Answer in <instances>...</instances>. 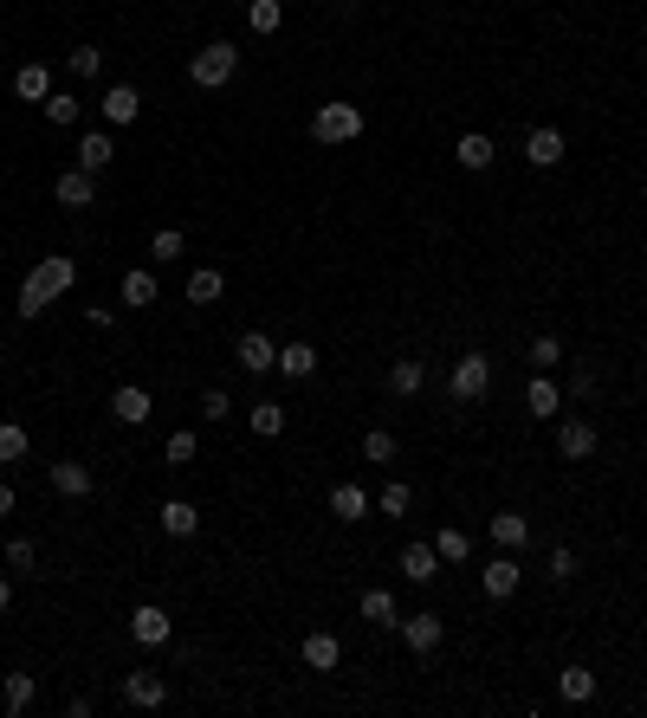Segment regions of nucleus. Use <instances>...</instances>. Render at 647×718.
<instances>
[{
	"mask_svg": "<svg viewBox=\"0 0 647 718\" xmlns=\"http://www.w3.org/2000/svg\"><path fill=\"white\" fill-rule=\"evenodd\" d=\"M52 195H59V207H91V201H98V175L65 169L59 182H52Z\"/></svg>",
	"mask_w": 647,
	"mask_h": 718,
	"instance_id": "nucleus-13",
	"label": "nucleus"
},
{
	"mask_svg": "<svg viewBox=\"0 0 647 718\" xmlns=\"http://www.w3.org/2000/svg\"><path fill=\"white\" fill-rule=\"evenodd\" d=\"M195 447H201V440L188 434V427H175V434H169V460H175V466H188V460H195Z\"/></svg>",
	"mask_w": 647,
	"mask_h": 718,
	"instance_id": "nucleus-44",
	"label": "nucleus"
},
{
	"mask_svg": "<svg viewBox=\"0 0 647 718\" xmlns=\"http://www.w3.org/2000/svg\"><path fill=\"white\" fill-rule=\"evenodd\" d=\"M382 518H408V505H415V486H402V479H395V486H382Z\"/></svg>",
	"mask_w": 647,
	"mask_h": 718,
	"instance_id": "nucleus-38",
	"label": "nucleus"
},
{
	"mask_svg": "<svg viewBox=\"0 0 647 718\" xmlns=\"http://www.w3.org/2000/svg\"><path fill=\"white\" fill-rule=\"evenodd\" d=\"M7 596H13V589H7V576H0V609H7Z\"/></svg>",
	"mask_w": 647,
	"mask_h": 718,
	"instance_id": "nucleus-49",
	"label": "nucleus"
},
{
	"mask_svg": "<svg viewBox=\"0 0 647 718\" xmlns=\"http://www.w3.org/2000/svg\"><path fill=\"white\" fill-rule=\"evenodd\" d=\"M356 609H363V621H376V628H402V615H395V596L389 589H363V602H356Z\"/></svg>",
	"mask_w": 647,
	"mask_h": 718,
	"instance_id": "nucleus-25",
	"label": "nucleus"
},
{
	"mask_svg": "<svg viewBox=\"0 0 647 718\" xmlns=\"http://www.w3.org/2000/svg\"><path fill=\"white\" fill-rule=\"evenodd\" d=\"M46 479H52V492H59V499H91V486H98V473H91L85 460H59Z\"/></svg>",
	"mask_w": 647,
	"mask_h": 718,
	"instance_id": "nucleus-9",
	"label": "nucleus"
},
{
	"mask_svg": "<svg viewBox=\"0 0 647 718\" xmlns=\"http://www.w3.org/2000/svg\"><path fill=\"white\" fill-rule=\"evenodd\" d=\"M570 395H576V402H589V395H596V369H576V376H570Z\"/></svg>",
	"mask_w": 647,
	"mask_h": 718,
	"instance_id": "nucleus-46",
	"label": "nucleus"
},
{
	"mask_svg": "<svg viewBox=\"0 0 647 718\" xmlns=\"http://www.w3.org/2000/svg\"><path fill=\"white\" fill-rule=\"evenodd\" d=\"M26 447H33V440H26V427H20V421H0V466H20Z\"/></svg>",
	"mask_w": 647,
	"mask_h": 718,
	"instance_id": "nucleus-34",
	"label": "nucleus"
},
{
	"mask_svg": "<svg viewBox=\"0 0 647 718\" xmlns=\"http://www.w3.org/2000/svg\"><path fill=\"white\" fill-rule=\"evenodd\" d=\"M110 414H117L123 427H143L149 414H156V402H149V389H136V382H123V389L110 395Z\"/></svg>",
	"mask_w": 647,
	"mask_h": 718,
	"instance_id": "nucleus-11",
	"label": "nucleus"
},
{
	"mask_svg": "<svg viewBox=\"0 0 647 718\" xmlns=\"http://www.w3.org/2000/svg\"><path fill=\"white\" fill-rule=\"evenodd\" d=\"M110 162H117V143H110V130H91L85 143H78V169H85V175H104Z\"/></svg>",
	"mask_w": 647,
	"mask_h": 718,
	"instance_id": "nucleus-18",
	"label": "nucleus"
},
{
	"mask_svg": "<svg viewBox=\"0 0 647 718\" xmlns=\"http://www.w3.org/2000/svg\"><path fill=\"white\" fill-rule=\"evenodd\" d=\"M453 162H460V169H492V136L466 130L460 143H453Z\"/></svg>",
	"mask_w": 647,
	"mask_h": 718,
	"instance_id": "nucleus-27",
	"label": "nucleus"
},
{
	"mask_svg": "<svg viewBox=\"0 0 647 718\" xmlns=\"http://www.w3.org/2000/svg\"><path fill=\"white\" fill-rule=\"evenodd\" d=\"M525 408H531V421H550V414L563 408V389H557V382L544 376V369L531 376V389H525Z\"/></svg>",
	"mask_w": 647,
	"mask_h": 718,
	"instance_id": "nucleus-21",
	"label": "nucleus"
},
{
	"mask_svg": "<svg viewBox=\"0 0 647 718\" xmlns=\"http://www.w3.org/2000/svg\"><path fill=\"white\" fill-rule=\"evenodd\" d=\"M85 324L91 330H110V324H117V311H110V305H85Z\"/></svg>",
	"mask_w": 647,
	"mask_h": 718,
	"instance_id": "nucleus-47",
	"label": "nucleus"
},
{
	"mask_svg": "<svg viewBox=\"0 0 647 718\" xmlns=\"http://www.w3.org/2000/svg\"><path fill=\"white\" fill-rule=\"evenodd\" d=\"M201 414H208V421H220V414H233V395H227V389H208V395H201Z\"/></svg>",
	"mask_w": 647,
	"mask_h": 718,
	"instance_id": "nucleus-45",
	"label": "nucleus"
},
{
	"mask_svg": "<svg viewBox=\"0 0 647 718\" xmlns=\"http://www.w3.org/2000/svg\"><path fill=\"white\" fill-rule=\"evenodd\" d=\"M492 544H499V550H525L531 544V518L499 512V518H492Z\"/></svg>",
	"mask_w": 647,
	"mask_h": 718,
	"instance_id": "nucleus-26",
	"label": "nucleus"
},
{
	"mask_svg": "<svg viewBox=\"0 0 647 718\" xmlns=\"http://www.w3.org/2000/svg\"><path fill=\"white\" fill-rule=\"evenodd\" d=\"M434 550H440V563H466V557H473V537H466V531H453V524H447V531L434 537Z\"/></svg>",
	"mask_w": 647,
	"mask_h": 718,
	"instance_id": "nucleus-37",
	"label": "nucleus"
},
{
	"mask_svg": "<svg viewBox=\"0 0 647 718\" xmlns=\"http://www.w3.org/2000/svg\"><path fill=\"white\" fill-rule=\"evenodd\" d=\"M330 518L363 524V518H369V492H363V486H350V479H343V486H330Z\"/></svg>",
	"mask_w": 647,
	"mask_h": 718,
	"instance_id": "nucleus-16",
	"label": "nucleus"
},
{
	"mask_svg": "<svg viewBox=\"0 0 647 718\" xmlns=\"http://www.w3.org/2000/svg\"><path fill=\"white\" fill-rule=\"evenodd\" d=\"M123 305H130V311L156 305V272H143V266H136V272H123Z\"/></svg>",
	"mask_w": 647,
	"mask_h": 718,
	"instance_id": "nucleus-31",
	"label": "nucleus"
},
{
	"mask_svg": "<svg viewBox=\"0 0 647 718\" xmlns=\"http://www.w3.org/2000/svg\"><path fill=\"white\" fill-rule=\"evenodd\" d=\"M279 376L285 382H311L318 376V350H311V343H285L279 350Z\"/></svg>",
	"mask_w": 647,
	"mask_h": 718,
	"instance_id": "nucleus-20",
	"label": "nucleus"
},
{
	"mask_svg": "<svg viewBox=\"0 0 647 718\" xmlns=\"http://www.w3.org/2000/svg\"><path fill=\"white\" fill-rule=\"evenodd\" d=\"M486 389H492V363H486V350H466L460 363L447 369V395H453V402H479Z\"/></svg>",
	"mask_w": 647,
	"mask_h": 718,
	"instance_id": "nucleus-3",
	"label": "nucleus"
},
{
	"mask_svg": "<svg viewBox=\"0 0 647 718\" xmlns=\"http://www.w3.org/2000/svg\"><path fill=\"white\" fill-rule=\"evenodd\" d=\"M518 583H525V563L512 557V550H499V557L479 570V589H486L492 602H505V596H518Z\"/></svg>",
	"mask_w": 647,
	"mask_h": 718,
	"instance_id": "nucleus-5",
	"label": "nucleus"
},
{
	"mask_svg": "<svg viewBox=\"0 0 647 718\" xmlns=\"http://www.w3.org/2000/svg\"><path fill=\"white\" fill-rule=\"evenodd\" d=\"M13 98H26V104H46L52 98V72H46V65H20V72H13Z\"/></svg>",
	"mask_w": 647,
	"mask_h": 718,
	"instance_id": "nucleus-19",
	"label": "nucleus"
},
{
	"mask_svg": "<svg viewBox=\"0 0 647 718\" xmlns=\"http://www.w3.org/2000/svg\"><path fill=\"white\" fill-rule=\"evenodd\" d=\"M65 65H72L78 78H98V72H104V52H98V46H78V52H72Z\"/></svg>",
	"mask_w": 647,
	"mask_h": 718,
	"instance_id": "nucleus-42",
	"label": "nucleus"
},
{
	"mask_svg": "<svg viewBox=\"0 0 647 718\" xmlns=\"http://www.w3.org/2000/svg\"><path fill=\"white\" fill-rule=\"evenodd\" d=\"M246 26H253V33H279L285 26V0H253V7H246Z\"/></svg>",
	"mask_w": 647,
	"mask_h": 718,
	"instance_id": "nucleus-33",
	"label": "nucleus"
},
{
	"mask_svg": "<svg viewBox=\"0 0 647 718\" xmlns=\"http://www.w3.org/2000/svg\"><path fill=\"white\" fill-rule=\"evenodd\" d=\"M39 110H46V123H59V130H65V123H78V98H72V91H52Z\"/></svg>",
	"mask_w": 647,
	"mask_h": 718,
	"instance_id": "nucleus-39",
	"label": "nucleus"
},
{
	"mask_svg": "<svg viewBox=\"0 0 647 718\" xmlns=\"http://www.w3.org/2000/svg\"><path fill=\"white\" fill-rule=\"evenodd\" d=\"M0 699H7V712L20 718V712H26V706L39 699V680H33V673H7V686H0Z\"/></svg>",
	"mask_w": 647,
	"mask_h": 718,
	"instance_id": "nucleus-30",
	"label": "nucleus"
},
{
	"mask_svg": "<svg viewBox=\"0 0 647 718\" xmlns=\"http://www.w3.org/2000/svg\"><path fill=\"white\" fill-rule=\"evenodd\" d=\"M402 576H408V583H434V576H440V550L434 544H408L402 550Z\"/></svg>",
	"mask_w": 647,
	"mask_h": 718,
	"instance_id": "nucleus-23",
	"label": "nucleus"
},
{
	"mask_svg": "<svg viewBox=\"0 0 647 718\" xmlns=\"http://www.w3.org/2000/svg\"><path fill=\"white\" fill-rule=\"evenodd\" d=\"M544 576H550V583H570V576H576V550H570V544H557V550L544 557Z\"/></svg>",
	"mask_w": 647,
	"mask_h": 718,
	"instance_id": "nucleus-40",
	"label": "nucleus"
},
{
	"mask_svg": "<svg viewBox=\"0 0 647 718\" xmlns=\"http://www.w3.org/2000/svg\"><path fill=\"white\" fill-rule=\"evenodd\" d=\"M421 382H428V363H415V356L389 363V395H421Z\"/></svg>",
	"mask_w": 647,
	"mask_h": 718,
	"instance_id": "nucleus-24",
	"label": "nucleus"
},
{
	"mask_svg": "<svg viewBox=\"0 0 647 718\" xmlns=\"http://www.w3.org/2000/svg\"><path fill=\"white\" fill-rule=\"evenodd\" d=\"M550 363H563V343L557 337H531V369H550Z\"/></svg>",
	"mask_w": 647,
	"mask_h": 718,
	"instance_id": "nucleus-43",
	"label": "nucleus"
},
{
	"mask_svg": "<svg viewBox=\"0 0 647 718\" xmlns=\"http://www.w3.org/2000/svg\"><path fill=\"white\" fill-rule=\"evenodd\" d=\"M162 531H169V537H195L201 531V512L188 499H169V505H162Z\"/></svg>",
	"mask_w": 647,
	"mask_h": 718,
	"instance_id": "nucleus-29",
	"label": "nucleus"
},
{
	"mask_svg": "<svg viewBox=\"0 0 647 718\" xmlns=\"http://www.w3.org/2000/svg\"><path fill=\"white\" fill-rule=\"evenodd\" d=\"M557 693L570 699V706H589V699H596V673H589V667H563L557 673Z\"/></svg>",
	"mask_w": 647,
	"mask_h": 718,
	"instance_id": "nucleus-28",
	"label": "nucleus"
},
{
	"mask_svg": "<svg viewBox=\"0 0 647 718\" xmlns=\"http://www.w3.org/2000/svg\"><path fill=\"white\" fill-rule=\"evenodd\" d=\"M311 136H318V143H356V136H363V110L356 104H318L311 110Z\"/></svg>",
	"mask_w": 647,
	"mask_h": 718,
	"instance_id": "nucleus-4",
	"label": "nucleus"
},
{
	"mask_svg": "<svg viewBox=\"0 0 647 718\" xmlns=\"http://www.w3.org/2000/svg\"><path fill=\"white\" fill-rule=\"evenodd\" d=\"M123 699H130L136 712H156V706H169V680L149 673V667H136V673H123Z\"/></svg>",
	"mask_w": 647,
	"mask_h": 718,
	"instance_id": "nucleus-6",
	"label": "nucleus"
},
{
	"mask_svg": "<svg viewBox=\"0 0 647 718\" xmlns=\"http://www.w3.org/2000/svg\"><path fill=\"white\" fill-rule=\"evenodd\" d=\"M72 285H78V266H72L65 253H52V259H39V266L20 279V298H13V311H20V317H46V305H59Z\"/></svg>",
	"mask_w": 647,
	"mask_h": 718,
	"instance_id": "nucleus-1",
	"label": "nucleus"
},
{
	"mask_svg": "<svg viewBox=\"0 0 647 718\" xmlns=\"http://www.w3.org/2000/svg\"><path fill=\"white\" fill-rule=\"evenodd\" d=\"M233 72H240V46H227V39H214V46H201L195 59H188V78H195L201 91H220Z\"/></svg>",
	"mask_w": 647,
	"mask_h": 718,
	"instance_id": "nucleus-2",
	"label": "nucleus"
},
{
	"mask_svg": "<svg viewBox=\"0 0 647 718\" xmlns=\"http://www.w3.org/2000/svg\"><path fill=\"white\" fill-rule=\"evenodd\" d=\"M246 421H253L259 440H279V434H285V408H279V402H253V414H246Z\"/></svg>",
	"mask_w": 647,
	"mask_h": 718,
	"instance_id": "nucleus-32",
	"label": "nucleus"
},
{
	"mask_svg": "<svg viewBox=\"0 0 647 718\" xmlns=\"http://www.w3.org/2000/svg\"><path fill=\"white\" fill-rule=\"evenodd\" d=\"M220 292H227V272L220 266H195L188 272V305H220Z\"/></svg>",
	"mask_w": 647,
	"mask_h": 718,
	"instance_id": "nucleus-22",
	"label": "nucleus"
},
{
	"mask_svg": "<svg viewBox=\"0 0 647 718\" xmlns=\"http://www.w3.org/2000/svg\"><path fill=\"white\" fill-rule=\"evenodd\" d=\"M98 117L110 123V130H123V123H136V117H143V91H136V85H110L104 98H98Z\"/></svg>",
	"mask_w": 647,
	"mask_h": 718,
	"instance_id": "nucleus-7",
	"label": "nucleus"
},
{
	"mask_svg": "<svg viewBox=\"0 0 647 718\" xmlns=\"http://www.w3.org/2000/svg\"><path fill=\"white\" fill-rule=\"evenodd\" d=\"M596 447H602L596 421H563V427H557V453H563V460H589Z\"/></svg>",
	"mask_w": 647,
	"mask_h": 718,
	"instance_id": "nucleus-10",
	"label": "nucleus"
},
{
	"mask_svg": "<svg viewBox=\"0 0 647 718\" xmlns=\"http://www.w3.org/2000/svg\"><path fill=\"white\" fill-rule=\"evenodd\" d=\"M13 512V486H7V479H0V518H7Z\"/></svg>",
	"mask_w": 647,
	"mask_h": 718,
	"instance_id": "nucleus-48",
	"label": "nucleus"
},
{
	"mask_svg": "<svg viewBox=\"0 0 647 718\" xmlns=\"http://www.w3.org/2000/svg\"><path fill=\"white\" fill-rule=\"evenodd\" d=\"M298 654H305V667H311V673H330V667L343 660V641L318 628V634H305V647H298Z\"/></svg>",
	"mask_w": 647,
	"mask_h": 718,
	"instance_id": "nucleus-17",
	"label": "nucleus"
},
{
	"mask_svg": "<svg viewBox=\"0 0 647 718\" xmlns=\"http://www.w3.org/2000/svg\"><path fill=\"white\" fill-rule=\"evenodd\" d=\"M233 356H240V369H246V376H272V369H279V350H272V337H266V330H246Z\"/></svg>",
	"mask_w": 647,
	"mask_h": 718,
	"instance_id": "nucleus-8",
	"label": "nucleus"
},
{
	"mask_svg": "<svg viewBox=\"0 0 647 718\" xmlns=\"http://www.w3.org/2000/svg\"><path fill=\"white\" fill-rule=\"evenodd\" d=\"M563 149H570V143H563V130H550V123H544V130H525V156H531V169H557Z\"/></svg>",
	"mask_w": 647,
	"mask_h": 718,
	"instance_id": "nucleus-12",
	"label": "nucleus"
},
{
	"mask_svg": "<svg viewBox=\"0 0 647 718\" xmlns=\"http://www.w3.org/2000/svg\"><path fill=\"white\" fill-rule=\"evenodd\" d=\"M7 570L13 576H33L39 570V544H33V537H7Z\"/></svg>",
	"mask_w": 647,
	"mask_h": 718,
	"instance_id": "nucleus-35",
	"label": "nucleus"
},
{
	"mask_svg": "<svg viewBox=\"0 0 647 718\" xmlns=\"http://www.w3.org/2000/svg\"><path fill=\"white\" fill-rule=\"evenodd\" d=\"M182 233H175V227H162V233H149V259H182Z\"/></svg>",
	"mask_w": 647,
	"mask_h": 718,
	"instance_id": "nucleus-41",
	"label": "nucleus"
},
{
	"mask_svg": "<svg viewBox=\"0 0 647 718\" xmlns=\"http://www.w3.org/2000/svg\"><path fill=\"white\" fill-rule=\"evenodd\" d=\"M130 634L143 647H162V641H169V609H162V602H143V609L130 615Z\"/></svg>",
	"mask_w": 647,
	"mask_h": 718,
	"instance_id": "nucleus-14",
	"label": "nucleus"
},
{
	"mask_svg": "<svg viewBox=\"0 0 647 718\" xmlns=\"http://www.w3.org/2000/svg\"><path fill=\"white\" fill-rule=\"evenodd\" d=\"M440 634H447V628H440V615H428V609H421V615H402V641L415 647V654H434Z\"/></svg>",
	"mask_w": 647,
	"mask_h": 718,
	"instance_id": "nucleus-15",
	"label": "nucleus"
},
{
	"mask_svg": "<svg viewBox=\"0 0 647 718\" xmlns=\"http://www.w3.org/2000/svg\"><path fill=\"white\" fill-rule=\"evenodd\" d=\"M363 460L369 466H389L395 460V434H389V427H369V434H363Z\"/></svg>",
	"mask_w": 647,
	"mask_h": 718,
	"instance_id": "nucleus-36",
	"label": "nucleus"
}]
</instances>
